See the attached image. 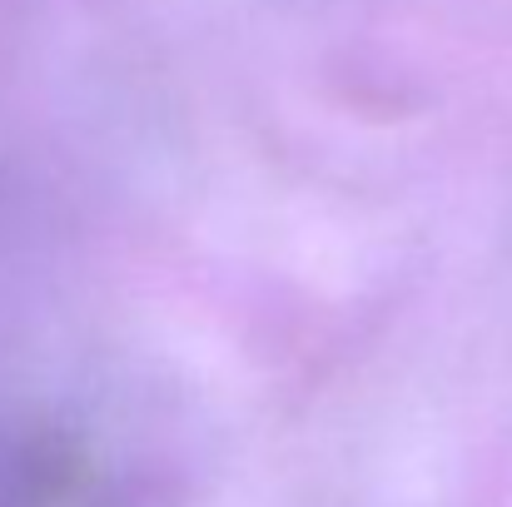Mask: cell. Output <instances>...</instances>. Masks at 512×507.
<instances>
[]
</instances>
